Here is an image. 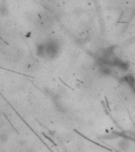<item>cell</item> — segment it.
<instances>
[{
	"label": "cell",
	"mask_w": 135,
	"mask_h": 152,
	"mask_svg": "<svg viewBox=\"0 0 135 152\" xmlns=\"http://www.w3.org/2000/svg\"><path fill=\"white\" fill-rule=\"evenodd\" d=\"M7 140V136L6 135H2L0 136V141L1 142H6Z\"/></svg>",
	"instance_id": "obj_1"
}]
</instances>
